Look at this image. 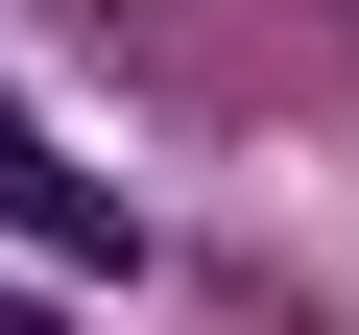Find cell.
I'll list each match as a JSON object with an SVG mask.
<instances>
[{"instance_id":"6da1fadb","label":"cell","mask_w":359,"mask_h":335,"mask_svg":"<svg viewBox=\"0 0 359 335\" xmlns=\"http://www.w3.org/2000/svg\"><path fill=\"white\" fill-rule=\"evenodd\" d=\"M0 240H25V264H72V287H120V264H144V216L96 192V168H72L25 96H0Z\"/></svg>"},{"instance_id":"7a4b0ae2","label":"cell","mask_w":359,"mask_h":335,"mask_svg":"<svg viewBox=\"0 0 359 335\" xmlns=\"http://www.w3.org/2000/svg\"><path fill=\"white\" fill-rule=\"evenodd\" d=\"M0 335H48V311H25V287H0Z\"/></svg>"}]
</instances>
